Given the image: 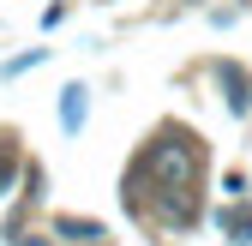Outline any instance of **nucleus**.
Segmentation results:
<instances>
[{
    "label": "nucleus",
    "mask_w": 252,
    "mask_h": 246,
    "mask_svg": "<svg viewBox=\"0 0 252 246\" xmlns=\"http://www.w3.org/2000/svg\"><path fill=\"white\" fill-rule=\"evenodd\" d=\"M6 180H12V150H0V192H6Z\"/></svg>",
    "instance_id": "6"
},
{
    "label": "nucleus",
    "mask_w": 252,
    "mask_h": 246,
    "mask_svg": "<svg viewBox=\"0 0 252 246\" xmlns=\"http://www.w3.org/2000/svg\"><path fill=\"white\" fill-rule=\"evenodd\" d=\"M222 234H228L234 246L252 240V210H246V204H228V210H222Z\"/></svg>",
    "instance_id": "3"
},
{
    "label": "nucleus",
    "mask_w": 252,
    "mask_h": 246,
    "mask_svg": "<svg viewBox=\"0 0 252 246\" xmlns=\"http://www.w3.org/2000/svg\"><path fill=\"white\" fill-rule=\"evenodd\" d=\"M204 162V150L192 132H162L156 144H144V156L132 162V174H126V198H132L138 186H150L156 180V192H186L192 186V174Z\"/></svg>",
    "instance_id": "1"
},
{
    "label": "nucleus",
    "mask_w": 252,
    "mask_h": 246,
    "mask_svg": "<svg viewBox=\"0 0 252 246\" xmlns=\"http://www.w3.org/2000/svg\"><path fill=\"white\" fill-rule=\"evenodd\" d=\"M60 120H66V126H78V120H84V90H78V84L66 90V108H60Z\"/></svg>",
    "instance_id": "5"
},
{
    "label": "nucleus",
    "mask_w": 252,
    "mask_h": 246,
    "mask_svg": "<svg viewBox=\"0 0 252 246\" xmlns=\"http://www.w3.org/2000/svg\"><path fill=\"white\" fill-rule=\"evenodd\" d=\"M60 234H72V240H102L96 222H78V216H60Z\"/></svg>",
    "instance_id": "4"
},
{
    "label": "nucleus",
    "mask_w": 252,
    "mask_h": 246,
    "mask_svg": "<svg viewBox=\"0 0 252 246\" xmlns=\"http://www.w3.org/2000/svg\"><path fill=\"white\" fill-rule=\"evenodd\" d=\"M222 84H228V108L234 114H252V78L234 72V66H222Z\"/></svg>",
    "instance_id": "2"
},
{
    "label": "nucleus",
    "mask_w": 252,
    "mask_h": 246,
    "mask_svg": "<svg viewBox=\"0 0 252 246\" xmlns=\"http://www.w3.org/2000/svg\"><path fill=\"white\" fill-rule=\"evenodd\" d=\"M18 246H48V240H18Z\"/></svg>",
    "instance_id": "7"
}]
</instances>
